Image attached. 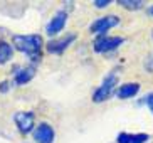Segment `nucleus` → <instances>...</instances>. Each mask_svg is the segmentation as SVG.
Returning a JSON list of instances; mask_svg holds the SVG:
<instances>
[{"label": "nucleus", "instance_id": "obj_1", "mask_svg": "<svg viewBox=\"0 0 153 143\" xmlns=\"http://www.w3.org/2000/svg\"><path fill=\"white\" fill-rule=\"evenodd\" d=\"M14 45L20 52L27 54L32 61L41 59V47H42V37L37 34L32 36H14Z\"/></svg>", "mask_w": 153, "mask_h": 143}, {"label": "nucleus", "instance_id": "obj_2", "mask_svg": "<svg viewBox=\"0 0 153 143\" xmlns=\"http://www.w3.org/2000/svg\"><path fill=\"white\" fill-rule=\"evenodd\" d=\"M116 83H118V76L116 74H109V76L103 81V84L94 91V94H93V101H94V103H101V101H104V99H108L109 96H111V93H113V89H114Z\"/></svg>", "mask_w": 153, "mask_h": 143}, {"label": "nucleus", "instance_id": "obj_3", "mask_svg": "<svg viewBox=\"0 0 153 143\" xmlns=\"http://www.w3.org/2000/svg\"><path fill=\"white\" fill-rule=\"evenodd\" d=\"M14 121H15V125H17L19 131L27 135L34 128V113L32 111H19L14 115Z\"/></svg>", "mask_w": 153, "mask_h": 143}, {"label": "nucleus", "instance_id": "obj_4", "mask_svg": "<svg viewBox=\"0 0 153 143\" xmlns=\"http://www.w3.org/2000/svg\"><path fill=\"white\" fill-rule=\"evenodd\" d=\"M120 24V17L116 15H104V17H99L98 20L91 24V32L94 34H104L106 31H109L111 27L118 25Z\"/></svg>", "mask_w": 153, "mask_h": 143}, {"label": "nucleus", "instance_id": "obj_5", "mask_svg": "<svg viewBox=\"0 0 153 143\" xmlns=\"http://www.w3.org/2000/svg\"><path fill=\"white\" fill-rule=\"evenodd\" d=\"M123 37H99L94 42V51L96 52H109V51L116 49L123 44Z\"/></svg>", "mask_w": 153, "mask_h": 143}, {"label": "nucleus", "instance_id": "obj_6", "mask_svg": "<svg viewBox=\"0 0 153 143\" xmlns=\"http://www.w3.org/2000/svg\"><path fill=\"white\" fill-rule=\"evenodd\" d=\"M54 128L49 125V123H41L34 130V140L37 143H52L54 142Z\"/></svg>", "mask_w": 153, "mask_h": 143}, {"label": "nucleus", "instance_id": "obj_7", "mask_svg": "<svg viewBox=\"0 0 153 143\" xmlns=\"http://www.w3.org/2000/svg\"><path fill=\"white\" fill-rule=\"evenodd\" d=\"M66 20H68V13L64 12V10L57 12L54 17H52V20L47 24V27H45V32H47L49 36H57L59 32L64 29V25H66Z\"/></svg>", "mask_w": 153, "mask_h": 143}, {"label": "nucleus", "instance_id": "obj_8", "mask_svg": "<svg viewBox=\"0 0 153 143\" xmlns=\"http://www.w3.org/2000/svg\"><path fill=\"white\" fill-rule=\"evenodd\" d=\"M76 40V34H68L66 37L62 39H57V40H51L47 44V51L51 54H62L66 47H69V44H72Z\"/></svg>", "mask_w": 153, "mask_h": 143}, {"label": "nucleus", "instance_id": "obj_9", "mask_svg": "<svg viewBox=\"0 0 153 143\" xmlns=\"http://www.w3.org/2000/svg\"><path fill=\"white\" fill-rule=\"evenodd\" d=\"M34 76H36V67L29 66V67H24V69H20V71L15 72L14 81H15V84L17 86H22V84H27Z\"/></svg>", "mask_w": 153, "mask_h": 143}, {"label": "nucleus", "instance_id": "obj_10", "mask_svg": "<svg viewBox=\"0 0 153 143\" xmlns=\"http://www.w3.org/2000/svg\"><path fill=\"white\" fill-rule=\"evenodd\" d=\"M138 91H140V84H138V83H126V84H123L121 88L118 89L116 96L120 99H128V98H133Z\"/></svg>", "mask_w": 153, "mask_h": 143}, {"label": "nucleus", "instance_id": "obj_11", "mask_svg": "<svg viewBox=\"0 0 153 143\" xmlns=\"http://www.w3.org/2000/svg\"><path fill=\"white\" fill-rule=\"evenodd\" d=\"M12 54H14V47L9 42L0 40V64H5L7 61H10Z\"/></svg>", "mask_w": 153, "mask_h": 143}, {"label": "nucleus", "instance_id": "obj_12", "mask_svg": "<svg viewBox=\"0 0 153 143\" xmlns=\"http://www.w3.org/2000/svg\"><path fill=\"white\" fill-rule=\"evenodd\" d=\"M118 4L121 5V7H125V9H128V10H140L143 7V2H141V0H120Z\"/></svg>", "mask_w": 153, "mask_h": 143}, {"label": "nucleus", "instance_id": "obj_13", "mask_svg": "<svg viewBox=\"0 0 153 143\" xmlns=\"http://www.w3.org/2000/svg\"><path fill=\"white\" fill-rule=\"evenodd\" d=\"M118 143H131L133 142V135L130 133H120L118 135V138H116Z\"/></svg>", "mask_w": 153, "mask_h": 143}, {"label": "nucleus", "instance_id": "obj_14", "mask_svg": "<svg viewBox=\"0 0 153 143\" xmlns=\"http://www.w3.org/2000/svg\"><path fill=\"white\" fill-rule=\"evenodd\" d=\"M148 135L146 133H138V135H133V142L131 143H145V142H148Z\"/></svg>", "mask_w": 153, "mask_h": 143}, {"label": "nucleus", "instance_id": "obj_15", "mask_svg": "<svg viewBox=\"0 0 153 143\" xmlns=\"http://www.w3.org/2000/svg\"><path fill=\"white\" fill-rule=\"evenodd\" d=\"M93 4H94V7H98V9H103V7H108V5L111 4V0H94Z\"/></svg>", "mask_w": 153, "mask_h": 143}, {"label": "nucleus", "instance_id": "obj_16", "mask_svg": "<svg viewBox=\"0 0 153 143\" xmlns=\"http://www.w3.org/2000/svg\"><path fill=\"white\" fill-rule=\"evenodd\" d=\"M145 103H146V106L150 108V111L153 113V93H150L148 96H146V99H145Z\"/></svg>", "mask_w": 153, "mask_h": 143}, {"label": "nucleus", "instance_id": "obj_17", "mask_svg": "<svg viewBox=\"0 0 153 143\" xmlns=\"http://www.w3.org/2000/svg\"><path fill=\"white\" fill-rule=\"evenodd\" d=\"M145 67H146L150 72H153V54L150 56L148 59H146V61H145Z\"/></svg>", "mask_w": 153, "mask_h": 143}, {"label": "nucleus", "instance_id": "obj_18", "mask_svg": "<svg viewBox=\"0 0 153 143\" xmlns=\"http://www.w3.org/2000/svg\"><path fill=\"white\" fill-rule=\"evenodd\" d=\"M7 89H9V83H2V86H0V91H2V93H5Z\"/></svg>", "mask_w": 153, "mask_h": 143}, {"label": "nucleus", "instance_id": "obj_19", "mask_svg": "<svg viewBox=\"0 0 153 143\" xmlns=\"http://www.w3.org/2000/svg\"><path fill=\"white\" fill-rule=\"evenodd\" d=\"M148 13L153 17V5H152V7H148Z\"/></svg>", "mask_w": 153, "mask_h": 143}]
</instances>
